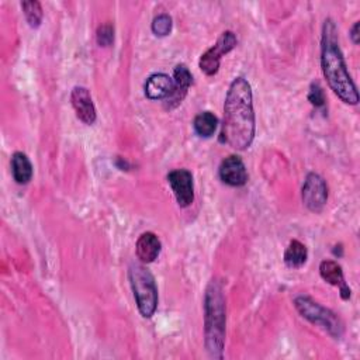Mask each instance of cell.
<instances>
[{
	"mask_svg": "<svg viewBox=\"0 0 360 360\" xmlns=\"http://www.w3.org/2000/svg\"><path fill=\"white\" fill-rule=\"evenodd\" d=\"M255 129L252 87L245 77L239 76L232 80L226 91L221 141L236 150H245L253 142Z\"/></svg>",
	"mask_w": 360,
	"mask_h": 360,
	"instance_id": "cell-1",
	"label": "cell"
},
{
	"mask_svg": "<svg viewBox=\"0 0 360 360\" xmlns=\"http://www.w3.org/2000/svg\"><path fill=\"white\" fill-rule=\"evenodd\" d=\"M321 66L333 93L346 104L359 103V93L347 70L338 39V28L332 18H326L321 37Z\"/></svg>",
	"mask_w": 360,
	"mask_h": 360,
	"instance_id": "cell-2",
	"label": "cell"
},
{
	"mask_svg": "<svg viewBox=\"0 0 360 360\" xmlns=\"http://www.w3.org/2000/svg\"><path fill=\"white\" fill-rule=\"evenodd\" d=\"M225 297L218 280H211L204 294V346L212 359H222L225 345Z\"/></svg>",
	"mask_w": 360,
	"mask_h": 360,
	"instance_id": "cell-3",
	"label": "cell"
},
{
	"mask_svg": "<svg viewBox=\"0 0 360 360\" xmlns=\"http://www.w3.org/2000/svg\"><path fill=\"white\" fill-rule=\"evenodd\" d=\"M128 278L139 314L143 318H152L158 308V287L153 274L143 264L132 263L128 269Z\"/></svg>",
	"mask_w": 360,
	"mask_h": 360,
	"instance_id": "cell-4",
	"label": "cell"
},
{
	"mask_svg": "<svg viewBox=\"0 0 360 360\" xmlns=\"http://www.w3.org/2000/svg\"><path fill=\"white\" fill-rule=\"evenodd\" d=\"M294 307L302 318H305L311 323L322 328L332 338H335V339L342 338V335L345 332L343 322L329 308L321 305L318 301L312 300L308 295H302V294L297 295L294 298Z\"/></svg>",
	"mask_w": 360,
	"mask_h": 360,
	"instance_id": "cell-5",
	"label": "cell"
},
{
	"mask_svg": "<svg viewBox=\"0 0 360 360\" xmlns=\"http://www.w3.org/2000/svg\"><path fill=\"white\" fill-rule=\"evenodd\" d=\"M236 35L232 31H224L217 39V42L201 55L198 60L201 72L207 76H214L219 70L221 58L226 55L229 51H232L236 46Z\"/></svg>",
	"mask_w": 360,
	"mask_h": 360,
	"instance_id": "cell-6",
	"label": "cell"
},
{
	"mask_svg": "<svg viewBox=\"0 0 360 360\" xmlns=\"http://www.w3.org/2000/svg\"><path fill=\"white\" fill-rule=\"evenodd\" d=\"M328 201V186L318 173H308L302 186V202L312 212H321Z\"/></svg>",
	"mask_w": 360,
	"mask_h": 360,
	"instance_id": "cell-7",
	"label": "cell"
},
{
	"mask_svg": "<svg viewBox=\"0 0 360 360\" xmlns=\"http://www.w3.org/2000/svg\"><path fill=\"white\" fill-rule=\"evenodd\" d=\"M167 181L181 208L191 205L194 201V181L193 174L187 169H174L169 172Z\"/></svg>",
	"mask_w": 360,
	"mask_h": 360,
	"instance_id": "cell-8",
	"label": "cell"
},
{
	"mask_svg": "<svg viewBox=\"0 0 360 360\" xmlns=\"http://www.w3.org/2000/svg\"><path fill=\"white\" fill-rule=\"evenodd\" d=\"M193 83V75L188 68L183 63L177 65L173 70V90L169 97L163 101L165 108L173 110L176 108L187 96V91Z\"/></svg>",
	"mask_w": 360,
	"mask_h": 360,
	"instance_id": "cell-9",
	"label": "cell"
},
{
	"mask_svg": "<svg viewBox=\"0 0 360 360\" xmlns=\"http://www.w3.org/2000/svg\"><path fill=\"white\" fill-rule=\"evenodd\" d=\"M218 174L225 184L232 187L245 186L248 181L246 166L242 158L238 155H229L225 159H222L218 169Z\"/></svg>",
	"mask_w": 360,
	"mask_h": 360,
	"instance_id": "cell-10",
	"label": "cell"
},
{
	"mask_svg": "<svg viewBox=\"0 0 360 360\" xmlns=\"http://www.w3.org/2000/svg\"><path fill=\"white\" fill-rule=\"evenodd\" d=\"M70 103L76 112V117L87 125L94 124L97 118L96 107L89 90L83 86H75L70 93Z\"/></svg>",
	"mask_w": 360,
	"mask_h": 360,
	"instance_id": "cell-11",
	"label": "cell"
},
{
	"mask_svg": "<svg viewBox=\"0 0 360 360\" xmlns=\"http://www.w3.org/2000/svg\"><path fill=\"white\" fill-rule=\"evenodd\" d=\"M143 90L150 100H166L173 90V79L166 73H153L146 79Z\"/></svg>",
	"mask_w": 360,
	"mask_h": 360,
	"instance_id": "cell-12",
	"label": "cell"
},
{
	"mask_svg": "<svg viewBox=\"0 0 360 360\" xmlns=\"http://www.w3.org/2000/svg\"><path fill=\"white\" fill-rule=\"evenodd\" d=\"M160 249H162L160 239L153 232H143L138 238L135 245L136 257L139 259V262L145 264L155 262L160 253Z\"/></svg>",
	"mask_w": 360,
	"mask_h": 360,
	"instance_id": "cell-13",
	"label": "cell"
},
{
	"mask_svg": "<svg viewBox=\"0 0 360 360\" xmlns=\"http://www.w3.org/2000/svg\"><path fill=\"white\" fill-rule=\"evenodd\" d=\"M11 172L15 183L27 184L32 177V165L22 152H14L11 156Z\"/></svg>",
	"mask_w": 360,
	"mask_h": 360,
	"instance_id": "cell-14",
	"label": "cell"
},
{
	"mask_svg": "<svg viewBox=\"0 0 360 360\" xmlns=\"http://www.w3.org/2000/svg\"><path fill=\"white\" fill-rule=\"evenodd\" d=\"M308 257V250L304 243L292 239L284 252V263L291 269H298L305 264Z\"/></svg>",
	"mask_w": 360,
	"mask_h": 360,
	"instance_id": "cell-15",
	"label": "cell"
},
{
	"mask_svg": "<svg viewBox=\"0 0 360 360\" xmlns=\"http://www.w3.org/2000/svg\"><path fill=\"white\" fill-rule=\"evenodd\" d=\"M319 274L330 285H336L339 288L346 285L342 266L335 260H322L319 264Z\"/></svg>",
	"mask_w": 360,
	"mask_h": 360,
	"instance_id": "cell-16",
	"label": "cell"
},
{
	"mask_svg": "<svg viewBox=\"0 0 360 360\" xmlns=\"http://www.w3.org/2000/svg\"><path fill=\"white\" fill-rule=\"evenodd\" d=\"M194 131L201 138H210L214 135L217 127H218V118L211 111H202L195 115L193 121Z\"/></svg>",
	"mask_w": 360,
	"mask_h": 360,
	"instance_id": "cell-17",
	"label": "cell"
},
{
	"mask_svg": "<svg viewBox=\"0 0 360 360\" xmlns=\"http://www.w3.org/2000/svg\"><path fill=\"white\" fill-rule=\"evenodd\" d=\"M21 8H22V13L25 15V20H27L28 25L32 27V28H38L42 22V17H44L41 3L37 1V0L22 1Z\"/></svg>",
	"mask_w": 360,
	"mask_h": 360,
	"instance_id": "cell-18",
	"label": "cell"
},
{
	"mask_svg": "<svg viewBox=\"0 0 360 360\" xmlns=\"http://www.w3.org/2000/svg\"><path fill=\"white\" fill-rule=\"evenodd\" d=\"M172 27H173V20L169 14L166 13H162V14H158L153 20H152V32L156 35V37H166L170 34L172 31Z\"/></svg>",
	"mask_w": 360,
	"mask_h": 360,
	"instance_id": "cell-19",
	"label": "cell"
},
{
	"mask_svg": "<svg viewBox=\"0 0 360 360\" xmlns=\"http://www.w3.org/2000/svg\"><path fill=\"white\" fill-rule=\"evenodd\" d=\"M96 39L100 46H110L114 42V25L110 22H104L98 25L96 32Z\"/></svg>",
	"mask_w": 360,
	"mask_h": 360,
	"instance_id": "cell-20",
	"label": "cell"
},
{
	"mask_svg": "<svg viewBox=\"0 0 360 360\" xmlns=\"http://www.w3.org/2000/svg\"><path fill=\"white\" fill-rule=\"evenodd\" d=\"M308 100L314 107H323L325 105V93L323 89L321 87V84L318 82H312L309 86V91H308Z\"/></svg>",
	"mask_w": 360,
	"mask_h": 360,
	"instance_id": "cell-21",
	"label": "cell"
},
{
	"mask_svg": "<svg viewBox=\"0 0 360 360\" xmlns=\"http://www.w3.org/2000/svg\"><path fill=\"white\" fill-rule=\"evenodd\" d=\"M350 38L353 41V44H359L360 39V34H359V21H356L353 24V27L350 28Z\"/></svg>",
	"mask_w": 360,
	"mask_h": 360,
	"instance_id": "cell-22",
	"label": "cell"
}]
</instances>
